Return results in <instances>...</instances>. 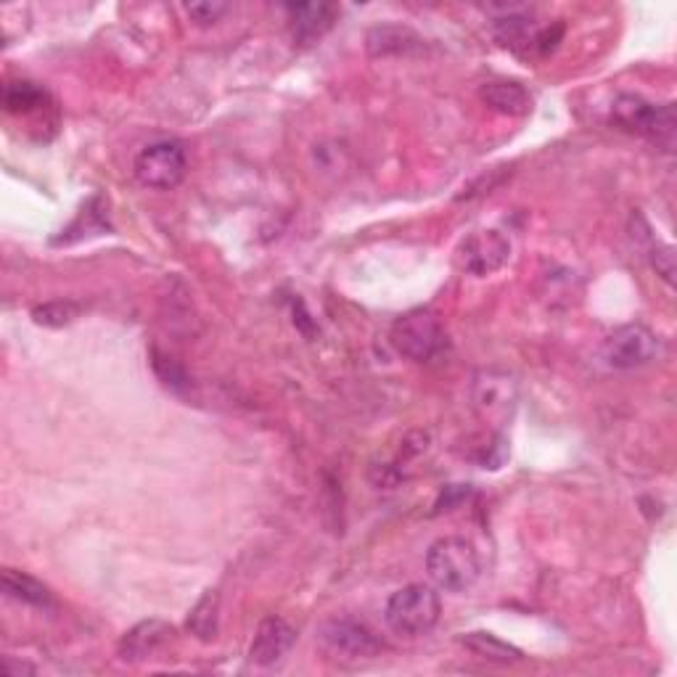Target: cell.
<instances>
[{"instance_id":"6da1fadb","label":"cell","mask_w":677,"mask_h":677,"mask_svg":"<svg viewBox=\"0 0 677 677\" xmlns=\"http://www.w3.org/2000/svg\"><path fill=\"white\" fill-rule=\"evenodd\" d=\"M426 572L439 590L463 593L482 575L479 550L466 537H439L426 550Z\"/></svg>"},{"instance_id":"7a4b0ae2","label":"cell","mask_w":677,"mask_h":677,"mask_svg":"<svg viewBox=\"0 0 677 677\" xmlns=\"http://www.w3.org/2000/svg\"><path fill=\"white\" fill-rule=\"evenodd\" d=\"M439 614H442V600L434 587L407 585L400 587L397 593H392V598L386 600L384 619L392 633L416 638V635H426L437 627Z\"/></svg>"},{"instance_id":"3957f363","label":"cell","mask_w":677,"mask_h":677,"mask_svg":"<svg viewBox=\"0 0 677 677\" xmlns=\"http://www.w3.org/2000/svg\"><path fill=\"white\" fill-rule=\"evenodd\" d=\"M392 347L413 363H430L447 347V336L437 315L430 310H413L400 317L390 334Z\"/></svg>"},{"instance_id":"277c9868","label":"cell","mask_w":677,"mask_h":677,"mask_svg":"<svg viewBox=\"0 0 677 677\" xmlns=\"http://www.w3.org/2000/svg\"><path fill=\"white\" fill-rule=\"evenodd\" d=\"M612 122L627 130V133L654 138L659 143H673L675 138V109L669 103L667 107H654V103L633 93L619 95L614 101Z\"/></svg>"},{"instance_id":"5b68a950","label":"cell","mask_w":677,"mask_h":677,"mask_svg":"<svg viewBox=\"0 0 677 677\" xmlns=\"http://www.w3.org/2000/svg\"><path fill=\"white\" fill-rule=\"evenodd\" d=\"M317 644L331 659L338 661H368L382 654L384 644L371 627L355 619H329L317 630Z\"/></svg>"},{"instance_id":"8992f818","label":"cell","mask_w":677,"mask_h":677,"mask_svg":"<svg viewBox=\"0 0 677 677\" xmlns=\"http://www.w3.org/2000/svg\"><path fill=\"white\" fill-rule=\"evenodd\" d=\"M185 151L178 141H156L135 156V178L141 185L170 191L185 178Z\"/></svg>"},{"instance_id":"52a82bcc","label":"cell","mask_w":677,"mask_h":677,"mask_svg":"<svg viewBox=\"0 0 677 677\" xmlns=\"http://www.w3.org/2000/svg\"><path fill=\"white\" fill-rule=\"evenodd\" d=\"M472 397L482 418L493 421V424H506V418L514 413L516 400H519V384L508 371L487 368L474 376Z\"/></svg>"},{"instance_id":"ba28073f","label":"cell","mask_w":677,"mask_h":677,"mask_svg":"<svg viewBox=\"0 0 677 677\" xmlns=\"http://www.w3.org/2000/svg\"><path fill=\"white\" fill-rule=\"evenodd\" d=\"M604 355L612 368H640V365H648L659 355V336L640 326V323H630V326H622L606 338Z\"/></svg>"},{"instance_id":"9c48e42d","label":"cell","mask_w":677,"mask_h":677,"mask_svg":"<svg viewBox=\"0 0 677 677\" xmlns=\"http://www.w3.org/2000/svg\"><path fill=\"white\" fill-rule=\"evenodd\" d=\"M511 257V241L501 231L489 228V231H474L472 236L461 241L455 260L463 273L472 275H489L501 271Z\"/></svg>"},{"instance_id":"30bf717a","label":"cell","mask_w":677,"mask_h":677,"mask_svg":"<svg viewBox=\"0 0 677 677\" xmlns=\"http://www.w3.org/2000/svg\"><path fill=\"white\" fill-rule=\"evenodd\" d=\"M365 48L373 59H407L426 51V40L405 24H378L365 34Z\"/></svg>"},{"instance_id":"8fae6325","label":"cell","mask_w":677,"mask_h":677,"mask_svg":"<svg viewBox=\"0 0 677 677\" xmlns=\"http://www.w3.org/2000/svg\"><path fill=\"white\" fill-rule=\"evenodd\" d=\"M294 640L296 633L289 622H283L279 617H267L257 627V635H254L252 646H249V659L260 667H271L292 651Z\"/></svg>"},{"instance_id":"7c38bea8","label":"cell","mask_w":677,"mask_h":677,"mask_svg":"<svg viewBox=\"0 0 677 677\" xmlns=\"http://www.w3.org/2000/svg\"><path fill=\"white\" fill-rule=\"evenodd\" d=\"M172 638V627L162 619H146L135 625L133 630L124 633L120 640V659L124 661H143L151 654H156Z\"/></svg>"},{"instance_id":"4fadbf2b","label":"cell","mask_w":677,"mask_h":677,"mask_svg":"<svg viewBox=\"0 0 677 677\" xmlns=\"http://www.w3.org/2000/svg\"><path fill=\"white\" fill-rule=\"evenodd\" d=\"M289 13H292L294 40H300L302 46H310L334 27L338 11L331 3H300L289 6Z\"/></svg>"},{"instance_id":"5bb4252c","label":"cell","mask_w":677,"mask_h":677,"mask_svg":"<svg viewBox=\"0 0 677 677\" xmlns=\"http://www.w3.org/2000/svg\"><path fill=\"white\" fill-rule=\"evenodd\" d=\"M479 99L487 103L493 112L508 114V117H524L532 109V95L522 82L514 80H493L485 82L479 91Z\"/></svg>"},{"instance_id":"9a60e30c","label":"cell","mask_w":677,"mask_h":677,"mask_svg":"<svg viewBox=\"0 0 677 677\" xmlns=\"http://www.w3.org/2000/svg\"><path fill=\"white\" fill-rule=\"evenodd\" d=\"M3 593L13 600H22V604L38 606V609H48V606H53V596L51 590L43 583H38V579L24 575V572L17 569H6L3 572Z\"/></svg>"},{"instance_id":"2e32d148","label":"cell","mask_w":677,"mask_h":677,"mask_svg":"<svg viewBox=\"0 0 677 677\" xmlns=\"http://www.w3.org/2000/svg\"><path fill=\"white\" fill-rule=\"evenodd\" d=\"M461 646L466 651H472L479 656V659L497 661V665H514V661H522L519 648L508 646L506 640H501L493 633H468L461 638Z\"/></svg>"},{"instance_id":"e0dca14e","label":"cell","mask_w":677,"mask_h":677,"mask_svg":"<svg viewBox=\"0 0 677 677\" xmlns=\"http://www.w3.org/2000/svg\"><path fill=\"white\" fill-rule=\"evenodd\" d=\"M495 38L501 40V46L506 48H535L537 40V30L535 24H532L529 17H524V13H508V17H501L495 22Z\"/></svg>"},{"instance_id":"ac0fdd59","label":"cell","mask_w":677,"mask_h":677,"mask_svg":"<svg viewBox=\"0 0 677 677\" xmlns=\"http://www.w3.org/2000/svg\"><path fill=\"white\" fill-rule=\"evenodd\" d=\"M46 91L43 88H38L34 82L19 80V82H9L3 91V103H6V112L11 114H32L38 112V109H43L46 103Z\"/></svg>"},{"instance_id":"d6986e66","label":"cell","mask_w":677,"mask_h":677,"mask_svg":"<svg viewBox=\"0 0 677 677\" xmlns=\"http://www.w3.org/2000/svg\"><path fill=\"white\" fill-rule=\"evenodd\" d=\"M218 593L206 590L199 604L193 606L189 614V630L196 635L199 640H212L218 635Z\"/></svg>"},{"instance_id":"ffe728a7","label":"cell","mask_w":677,"mask_h":677,"mask_svg":"<svg viewBox=\"0 0 677 677\" xmlns=\"http://www.w3.org/2000/svg\"><path fill=\"white\" fill-rule=\"evenodd\" d=\"M80 307L74 305V302H48V305H40L32 310L34 323H40V326H67V323H72L74 317H78Z\"/></svg>"},{"instance_id":"44dd1931","label":"cell","mask_w":677,"mask_h":677,"mask_svg":"<svg viewBox=\"0 0 677 677\" xmlns=\"http://www.w3.org/2000/svg\"><path fill=\"white\" fill-rule=\"evenodd\" d=\"M185 11H189V17L199 27H206L220 22V17L228 11V3H220V0H199V3L185 6Z\"/></svg>"},{"instance_id":"7402d4cb","label":"cell","mask_w":677,"mask_h":677,"mask_svg":"<svg viewBox=\"0 0 677 677\" xmlns=\"http://www.w3.org/2000/svg\"><path fill=\"white\" fill-rule=\"evenodd\" d=\"M154 371L162 376L164 384L172 386V390H181V386H185L183 368H178L172 357H164L162 352H156V350H154Z\"/></svg>"},{"instance_id":"603a6c76","label":"cell","mask_w":677,"mask_h":677,"mask_svg":"<svg viewBox=\"0 0 677 677\" xmlns=\"http://www.w3.org/2000/svg\"><path fill=\"white\" fill-rule=\"evenodd\" d=\"M651 262L656 267V273L661 275L667 283L675 281V252L673 246H656L654 254H651Z\"/></svg>"},{"instance_id":"cb8c5ba5","label":"cell","mask_w":677,"mask_h":677,"mask_svg":"<svg viewBox=\"0 0 677 677\" xmlns=\"http://www.w3.org/2000/svg\"><path fill=\"white\" fill-rule=\"evenodd\" d=\"M3 669H6V673H9V675H24V673H34V669H32L30 665H13L11 659H6V661H3Z\"/></svg>"}]
</instances>
